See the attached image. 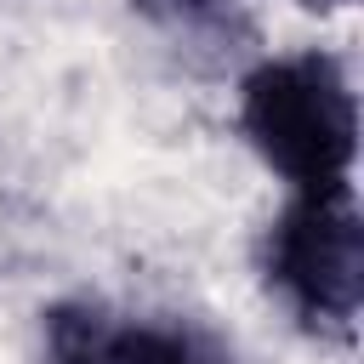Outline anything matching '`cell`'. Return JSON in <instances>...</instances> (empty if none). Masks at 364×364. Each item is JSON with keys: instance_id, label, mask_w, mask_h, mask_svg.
Here are the masks:
<instances>
[{"instance_id": "obj_2", "label": "cell", "mask_w": 364, "mask_h": 364, "mask_svg": "<svg viewBox=\"0 0 364 364\" xmlns=\"http://www.w3.org/2000/svg\"><path fill=\"white\" fill-rule=\"evenodd\" d=\"M267 279L313 330H353L364 301V228L347 188L296 193L267 233Z\"/></svg>"}, {"instance_id": "obj_5", "label": "cell", "mask_w": 364, "mask_h": 364, "mask_svg": "<svg viewBox=\"0 0 364 364\" xmlns=\"http://www.w3.org/2000/svg\"><path fill=\"white\" fill-rule=\"evenodd\" d=\"M313 6H341V0H313Z\"/></svg>"}, {"instance_id": "obj_3", "label": "cell", "mask_w": 364, "mask_h": 364, "mask_svg": "<svg viewBox=\"0 0 364 364\" xmlns=\"http://www.w3.org/2000/svg\"><path fill=\"white\" fill-rule=\"evenodd\" d=\"M46 364H239L193 324H136L102 307H51Z\"/></svg>"}, {"instance_id": "obj_1", "label": "cell", "mask_w": 364, "mask_h": 364, "mask_svg": "<svg viewBox=\"0 0 364 364\" xmlns=\"http://www.w3.org/2000/svg\"><path fill=\"white\" fill-rule=\"evenodd\" d=\"M245 136L256 154L296 188H347L353 148H358V108L353 85L330 57H279L245 80Z\"/></svg>"}, {"instance_id": "obj_4", "label": "cell", "mask_w": 364, "mask_h": 364, "mask_svg": "<svg viewBox=\"0 0 364 364\" xmlns=\"http://www.w3.org/2000/svg\"><path fill=\"white\" fill-rule=\"evenodd\" d=\"M142 6H159V11H199V6H216V0H142Z\"/></svg>"}]
</instances>
